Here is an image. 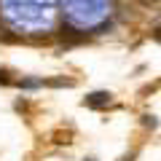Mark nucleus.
<instances>
[{"label": "nucleus", "instance_id": "nucleus-1", "mask_svg": "<svg viewBox=\"0 0 161 161\" xmlns=\"http://www.w3.org/2000/svg\"><path fill=\"white\" fill-rule=\"evenodd\" d=\"M110 97H113L110 92H94V94L86 97V105L89 108H105V105L110 102Z\"/></svg>", "mask_w": 161, "mask_h": 161}, {"label": "nucleus", "instance_id": "nucleus-2", "mask_svg": "<svg viewBox=\"0 0 161 161\" xmlns=\"http://www.w3.org/2000/svg\"><path fill=\"white\" fill-rule=\"evenodd\" d=\"M0 83H3V86H8V83H11V78H8L6 70H0Z\"/></svg>", "mask_w": 161, "mask_h": 161}]
</instances>
